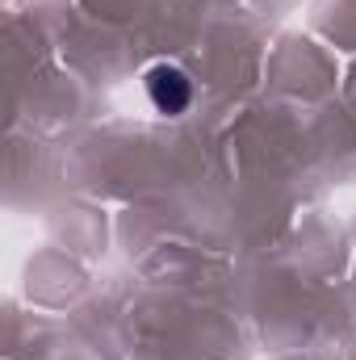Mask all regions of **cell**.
Segmentation results:
<instances>
[{"mask_svg":"<svg viewBox=\"0 0 356 360\" xmlns=\"http://www.w3.org/2000/svg\"><path fill=\"white\" fill-rule=\"evenodd\" d=\"M147 96H151V105L160 113H180L193 101V84H189V76L177 63H155L147 72Z\"/></svg>","mask_w":356,"mask_h":360,"instance_id":"cell-1","label":"cell"}]
</instances>
